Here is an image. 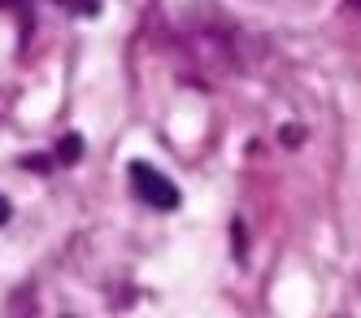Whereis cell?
Listing matches in <instances>:
<instances>
[{
    "label": "cell",
    "instance_id": "6da1fadb",
    "mask_svg": "<svg viewBox=\"0 0 361 318\" xmlns=\"http://www.w3.org/2000/svg\"><path fill=\"white\" fill-rule=\"evenodd\" d=\"M126 179H131V188H135V196L144 201V205H152V209H178V188H174V179L170 175H161L157 166H148V162H131V170H126Z\"/></svg>",
    "mask_w": 361,
    "mask_h": 318
},
{
    "label": "cell",
    "instance_id": "3957f363",
    "mask_svg": "<svg viewBox=\"0 0 361 318\" xmlns=\"http://www.w3.org/2000/svg\"><path fill=\"white\" fill-rule=\"evenodd\" d=\"M9 214H13V209H9V201H5V196H0V227H5V223H9Z\"/></svg>",
    "mask_w": 361,
    "mask_h": 318
},
{
    "label": "cell",
    "instance_id": "277c9868",
    "mask_svg": "<svg viewBox=\"0 0 361 318\" xmlns=\"http://www.w3.org/2000/svg\"><path fill=\"white\" fill-rule=\"evenodd\" d=\"M348 5H353V9H361V0H348Z\"/></svg>",
    "mask_w": 361,
    "mask_h": 318
},
{
    "label": "cell",
    "instance_id": "7a4b0ae2",
    "mask_svg": "<svg viewBox=\"0 0 361 318\" xmlns=\"http://www.w3.org/2000/svg\"><path fill=\"white\" fill-rule=\"evenodd\" d=\"M79 157H83V140H79V136H66V140L57 144V162L70 166V162H79Z\"/></svg>",
    "mask_w": 361,
    "mask_h": 318
}]
</instances>
